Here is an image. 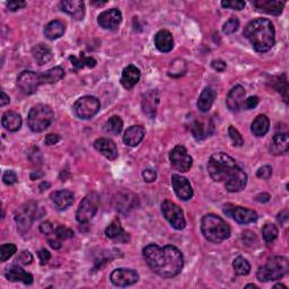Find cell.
Wrapping results in <instances>:
<instances>
[{"instance_id":"obj_14","label":"cell","mask_w":289,"mask_h":289,"mask_svg":"<svg viewBox=\"0 0 289 289\" xmlns=\"http://www.w3.org/2000/svg\"><path fill=\"white\" fill-rule=\"evenodd\" d=\"M110 279L114 286L128 287L134 285V283L139 280V275L136 270L120 268V269H116L112 272Z\"/></svg>"},{"instance_id":"obj_58","label":"cell","mask_w":289,"mask_h":289,"mask_svg":"<svg viewBox=\"0 0 289 289\" xmlns=\"http://www.w3.org/2000/svg\"><path fill=\"white\" fill-rule=\"evenodd\" d=\"M255 199H256V201H259V203L264 204V203H268L269 199H270V195L268 193H261Z\"/></svg>"},{"instance_id":"obj_43","label":"cell","mask_w":289,"mask_h":289,"mask_svg":"<svg viewBox=\"0 0 289 289\" xmlns=\"http://www.w3.org/2000/svg\"><path fill=\"white\" fill-rule=\"evenodd\" d=\"M228 136H230L232 143L235 147H242L244 145V139L242 137V135L238 132L237 129L232 127V125L228 128Z\"/></svg>"},{"instance_id":"obj_29","label":"cell","mask_w":289,"mask_h":289,"mask_svg":"<svg viewBox=\"0 0 289 289\" xmlns=\"http://www.w3.org/2000/svg\"><path fill=\"white\" fill-rule=\"evenodd\" d=\"M21 117L17 112L14 111H7L4 113L3 119H2V124L3 127L8 130L10 132H16L18 131L21 127Z\"/></svg>"},{"instance_id":"obj_61","label":"cell","mask_w":289,"mask_h":289,"mask_svg":"<svg viewBox=\"0 0 289 289\" xmlns=\"http://www.w3.org/2000/svg\"><path fill=\"white\" fill-rule=\"evenodd\" d=\"M274 288H283V289H287V287L285 285H282V283H278Z\"/></svg>"},{"instance_id":"obj_3","label":"cell","mask_w":289,"mask_h":289,"mask_svg":"<svg viewBox=\"0 0 289 289\" xmlns=\"http://www.w3.org/2000/svg\"><path fill=\"white\" fill-rule=\"evenodd\" d=\"M201 232L204 236L212 243H221L231 236V227L228 224L214 214H208L201 220Z\"/></svg>"},{"instance_id":"obj_22","label":"cell","mask_w":289,"mask_h":289,"mask_svg":"<svg viewBox=\"0 0 289 289\" xmlns=\"http://www.w3.org/2000/svg\"><path fill=\"white\" fill-rule=\"evenodd\" d=\"M105 235L108 238H111L116 242L125 243V242L130 241V235L128 233H125L123 231V228L121 226V223H120L119 218H116V219L112 220L110 225L106 227Z\"/></svg>"},{"instance_id":"obj_23","label":"cell","mask_w":289,"mask_h":289,"mask_svg":"<svg viewBox=\"0 0 289 289\" xmlns=\"http://www.w3.org/2000/svg\"><path fill=\"white\" fill-rule=\"evenodd\" d=\"M146 130L143 125H132L124 132L123 141L129 147H136L145 138Z\"/></svg>"},{"instance_id":"obj_41","label":"cell","mask_w":289,"mask_h":289,"mask_svg":"<svg viewBox=\"0 0 289 289\" xmlns=\"http://www.w3.org/2000/svg\"><path fill=\"white\" fill-rule=\"evenodd\" d=\"M262 236L266 243L274 242L278 237V228L274 224H265L262 228Z\"/></svg>"},{"instance_id":"obj_25","label":"cell","mask_w":289,"mask_h":289,"mask_svg":"<svg viewBox=\"0 0 289 289\" xmlns=\"http://www.w3.org/2000/svg\"><path fill=\"white\" fill-rule=\"evenodd\" d=\"M289 149V137L287 134H277L270 141V152L275 156L285 155Z\"/></svg>"},{"instance_id":"obj_55","label":"cell","mask_w":289,"mask_h":289,"mask_svg":"<svg viewBox=\"0 0 289 289\" xmlns=\"http://www.w3.org/2000/svg\"><path fill=\"white\" fill-rule=\"evenodd\" d=\"M40 231L41 233L46 234V235H49V234H51L54 231V227L52 226V224L50 221H46L42 223L40 225Z\"/></svg>"},{"instance_id":"obj_32","label":"cell","mask_w":289,"mask_h":289,"mask_svg":"<svg viewBox=\"0 0 289 289\" xmlns=\"http://www.w3.org/2000/svg\"><path fill=\"white\" fill-rule=\"evenodd\" d=\"M66 31V26L61 20H52L49 23L45 29V35L49 40H57L61 37Z\"/></svg>"},{"instance_id":"obj_40","label":"cell","mask_w":289,"mask_h":289,"mask_svg":"<svg viewBox=\"0 0 289 289\" xmlns=\"http://www.w3.org/2000/svg\"><path fill=\"white\" fill-rule=\"evenodd\" d=\"M271 84L272 86L275 87V88L279 92L282 93L283 95V99L285 101H287V91H288V87H287V78H286V75L283 74L279 77H272L271 78Z\"/></svg>"},{"instance_id":"obj_51","label":"cell","mask_w":289,"mask_h":289,"mask_svg":"<svg viewBox=\"0 0 289 289\" xmlns=\"http://www.w3.org/2000/svg\"><path fill=\"white\" fill-rule=\"evenodd\" d=\"M258 104H259V97L251 96L248 100L244 101L242 107L244 108V110H251V108H254Z\"/></svg>"},{"instance_id":"obj_13","label":"cell","mask_w":289,"mask_h":289,"mask_svg":"<svg viewBox=\"0 0 289 289\" xmlns=\"http://www.w3.org/2000/svg\"><path fill=\"white\" fill-rule=\"evenodd\" d=\"M224 212L227 216L232 217L238 224H250L258 219V214L254 210H251L243 207L226 205L224 207Z\"/></svg>"},{"instance_id":"obj_37","label":"cell","mask_w":289,"mask_h":289,"mask_svg":"<svg viewBox=\"0 0 289 289\" xmlns=\"http://www.w3.org/2000/svg\"><path fill=\"white\" fill-rule=\"evenodd\" d=\"M210 128L211 127H208L204 121H200V120H195V121L190 125L191 132H192V135L194 136V138L198 140L205 139L207 136H209Z\"/></svg>"},{"instance_id":"obj_11","label":"cell","mask_w":289,"mask_h":289,"mask_svg":"<svg viewBox=\"0 0 289 289\" xmlns=\"http://www.w3.org/2000/svg\"><path fill=\"white\" fill-rule=\"evenodd\" d=\"M170 161L172 166L176 171L182 173L189 172L193 164L192 157L188 154L187 148L181 145L175 146L172 149V151L170 152Z\"/></svg>"},{"instance_id":"obj_31","label":"cell","mask_w":289,"mask_h":289,"mask_svg":"<svg viewBox=\"0 0 289 289\" xmlns=\"http://www.w3.org/2000/svg\"><path fill=\"white\" fill-rule=\"evenodd\" d=\"M270 128V121L269 118L264 116V114H260V116L254 119V121L251 125V130L256 137H263L269 131Z\"/></svg>"},{"instance_id":"obj_28","label":"cell","mask_w":289,"mask_h":289,"mask_svg":"<svg viewBox=\"0 0 289 289\" xmlns=\"http://www.w3.org/2000/svg\"><path fill=\"white\" fill-rule=\"evenodd\" d=\"M216 97H217L216 91L214 88H211V87H206L203 93L200 94L197 103L199 111H201L203 113L208 112L211 108L212 104H214Z\"/></svg>"},{"instance_id":"obj_15","label":"cell","mask_w":289,"mask_h":289,"mask_svg":"<svg viewBox=\"0 0 289 289\" xmlns=\"http://www.w3.org/2000/svg\"><path fill=\"white\" fill-rule=\"evenodd\" d=\"M172 185L174 192H175V194L181 200L187 201L193 197L192 187H191V184L187 177L179 175V174H173Z\"/></svg>"},{"instance_id":"obj_4","label":"cell","mask_w":289,"mask_h":289,"mask_svg":"<svg viewBox=\"0 0 289 289\" xmlns=\"http://www.w3.org/2000/svg\"><path fill=\"white\" fill-rule=\"evenodd\" d=\"M208 172L216 182L226 181L233 171L237 167L235 160L225 152H217L211 155L208 161Z\"/></svg>"},{"instance_id":"obj_9","label":"cell","mask_w":289,"mask_h":289,"mask_svg":"<svg viewBox=\"0 0 289 289\" xmlns=\"http://www.w3.org/2000/svg\"><path fill=\"white\" fill-rule=\"evenodd\" d=\"M101 108L100 101L94 96H83L76 101L74 112L79 119L87 120L95 117Z\"/></svg>"},{"instance_id":"obj_39","label":"cell","mask_w":289,"mask_h":289,"mask_svg":"<svg viewBox=\"0 0 289 289\" xmlns=\"http://www.w3.org/2000/svg\"><path fill=\"white\" fill-rule=\"evenodd\" d=\"M233 268L237 276H248L251 271V264L247 259L238 256L233 262Z\"/></svg>"},{"instance_id":"obj_1","label":"cell","mask_w":289,"mask_h":289,"mask_svg":"<svg viewBox=\"0 0 289 289\" xmlns=\"http://www.w3.org/2000/svg\"><path fill=\"white\" fill-rule=\"evenodd\" d=\"M143 253L149 268L160 277L173 278L181 274L184 258L176 247L166 245L161 248L156 244H150L144 249Z\"/></svg>"},{"instance_id":"obj_47","label":"cell","mask_w":289,"mask_h":289,"mask_svg":"<svg viewBox=\"0 0 289 289\" xmlns=\"http://www.w3.org/2000/svg\"><path fill=\"white\" fill-rule=\"evenodd\" d=\"M221 6L233 10H242L245 7V3L239 2V0H230V2H221Z\"/></svg>"},{"instance_id":"obj_35","label":"cell","mask_w":289,"mask_h":289,"mask_svg":"<svg viewBox=\"0 0 289 289\" xmlns=\"http://www.w3.org/2000/svg\"><path fill=\"white\" fill-rule=\"evenodd\" d=\"M157 104H158L157 92H149L148 94H146L145 99L143 101L144 112H146L150 118H152L155 116Z\"/></svg>"},{"instance_id":"obj_17","label":"cell","mask_w":289,"mask_h":289,"mask_svg":"<svg viewBox=\"0 0 289 289\" xmlns=\"http://www.w3.org/2000/svg\"><path fill=\"white\" fill-rule=\"evenodd\" d=\"M248 183V175L241 167L237 166L235 170L233 171V173L226 180L225 188L230 192H239L242 191L245 187H247Z\"/></svg>"},{"instance_id":"obj_62","label":"cell","mask_w":289,"mask_h":289,"mask_svg":"<svg viewBox=\"0 0 289 289\" xmlns=\"http://www.w3.org/2000/svg\"><path fill=\"white\" fill-rule=\"evenodd\" d=\"M245 288H258V287H256L255 285H253V283H250V285L245 286Z\"/></svg>"},{"instance_id":"obj_59","label":"cell","mask_w":289,"mask_h":289,"mask_svg":"<svg viewBox=\"0 0 289 289\" xmlns=\"http://www.w3.org/2000/svg\"><path fill=\"white\" fill-rule=\"evenodd\" d=\"M278 220H279L281 224H283V225H285V224L288 220V212H287V210H283L282 212H280L279 216H278Z\"/></svg>"},{"instance_id":"obj_27","label":"cell","mask_w":289,"mask_h":289,"mask_svg":"<svg viewBox=\"0 0 289 289\" xmlns=\"http://www.w3.org/2000/svg\"><path fill=\"white\" fill-rule=\"evenodd\" d=\"M51 199L59 210L67 209L74 204V194L69 190L56 191L51 194Z\"/></svg>"},{"instance_id":"obj_24","label":"cell","mask_w":289,"mask_h":289,"mask_svg":"<svg viewBox=\"0 0 289 289\" xmlns=\"http://www.w3.org/2000/svg\"><path fill=\"white\" fill-rule=\"evenodd\" d=\"M140 79V70L134 64L125 67L121 76V84L125 90H131L138 84Z\"/></svg>"},{"instance_id":"obj_50","label":"cell","mask_w":289,"mask_h":289,"mask_svg":"<svg viewBox=\"0 0 289 289\" xmlns=\"http://www.w3.org/2000/svg\"><path fill=\"white\" fill-rule=\"evenodd\" d=\"M3 181L8 185H13L17 182V175H16V173L14 171H7L4 173Z\"/></svg>"},{"instance_id":"obj_18","label":"cell","mask_w":289,"mask_h":289,"mask_svg":"<svg viewBox=\"0 0 289 289\" xmlns=\"http://www.w3.org/2000/svg\"><path fill=\"white\" fill-rule=\"evenodd\" d=\"M61 10L76 20H81L85 16V3L81 0H64L60 3Z\"/></svg>"},{"instance_id":"obj_52","label":"cell","mask_w":289,"mask_h":289,"mask_svg":"<svg viewBox=\"0 0 289 289\" xmlns=\"http://www.w3.org/2000/svg\"><path fill=\"white\" fill-rule=\"evenodd\" d=\"M143 177L145 180V182L147 183L155 182L157 179V173L154 170H150V168H148V170H145L143 172Z\"/></svg>"},{"instance_id":"obj_6","label":"cell","mask_w":289,"mask_h":289,"mask_svg":"<svg viewBox=\"0 0 289 289\" xmlns=\"http://www.w3.org/2000/svg\"><path fill=\"white\" fill-rule=\"evenodd\" d=\"M54 113L52 108L46 104H37L31 108L27 123L33 132H42L47 130L53 121Z\"/></svg>"},{"instance_id":"obj_12","label":"cell","mask_w":289,"mask_h":289,"mask_svg":"<svg viewBox=\"0 0 289 289\" xmlns=\"http://www.w3.org/2000/svg\"><path fill=\"white\" fill-rule=\"evenodd\" d=\"M17 85L19 90L26 95H32L37 91L41 85H43L41 74H37L30 70L21 72L17 78Z\"/></svg>"},{"instance_id":"obj_53","label":"cell","mask_w":289,"mask_h":289,"mask_svg":"<svg viewBox=\"0 0 289 289\" xmlns=\"http://www.w3.org/2000/svg\"><path fill=\"white\" fill-rule=\"evenodd\" d=\"M37 255H39V259L41 261V264H47L49 262V260L51 259L50 252H49V251L46 250V249L40 250L39 253H37Z\"/></svg>"},{"instance_id":"obj_45","label":"cell","mask_w":289,"mask_h":289,"mask_svg":"<svg viewBox=\"0 0 289 289\" xmlns=\"http://www.w3.org/2000/svg\"><path fill=\"white\" fill-rule=\"evenodd\" d=\"M54 232H56L57 235L62 239H68L74 237V232L70 230V228L66 226H58L57 228H54Z\"/></svg>"},{"instance_id":"obj_56","label":"cell","mask_w":289,"mask_h":289,"mask_svg":"<svg viewBox=\"0 0 289 289\" xmlns=\"http://www.w3.org/2000/svg\"><path fill=\"white\" fill-rule=\"evenodd\" d=\"M59 141H60V136H59V135L50 134V135H48L47 137H46L45 143H46V145H48V146H52V145L58 144Z\"/></svg>"},{"instance_id":"obj_38","label":"cell","mask_w":289,"mask_h":289,"mask_svg":"<svg viewBox=\"0 0 289 289\" xmlns=\"http://www.w3.org/2000/svg\"><path fill=\"white\" fill-rule=\"evenodd\" d=\"M122 129H123L122 119L117 116L111 117L104 124V131L108 135L117 136L122 131Z\"/></svg>"},{"instance_id":"obj_16","label":"cell","mask_w":289,"mask_h":289,"mask_svg":"<svg viewBox=\"0 0 289 289\" xmlns=\"http://www.w3.org/2000/svg\"><path fill=\"white\" fill-rule=\"evenodd\" d=\"M97 21H99L100 26L103 27V29L114 31L118 29L120 24H121L122 14L117 8L108 9V10H105V12H103L102 14H100L99 18H97Z\"/></svg>"},{"instance_id":"obj_42","label":"cell","mask_w":289,"mask_h":289,"mask_svg":"<svg viewBox=\"0 0 289 289\" xmlns=\"http://www.w3.org/2000/svg\"><path fill=\"white\" fill-rule=\"evenodd\" d=\"M16 251H17V248H16L15 244L2 245V248H0V260H2V262H5L9 258H12L16 253Z\"/></svg>"},{"instance_id":"obj_30","label":"cell","mask_w":289,"mask_h":289,"mask_svg":"<svg viewBox=\"0 0 289 289\" xmlns=\"http://www.w3.org/2000/svg\"><path fill=\"white\" fill-rule=\"evenodd\" d=\"M155 46L161 52H164V53L170 52L174 46L172 34L166 30L160 31L155 35Z\"/></svg>"},{"instance_id":"obj_46","label":"cell","mask_w":289,"mask_h":289,"mask_svg":"<svg viewBox=\"0 0 289 289\" xmlns=\"http://www.w3.org/2000/svg\"><path fill=\"white\" fill-rule=\"evenodd\" d=\"M47 239H48V243L50 244V247L52 249L58 250V249L61 248L62 239L57 235L56 232H54V231L51 234H49V235H47Z\"/></svg>"},{"instance_id":"obj_8","label":"cell","mask_w":289,"mask_h":289,"mask_svg":"<svg viewBox=\"0 0 289 289\" xmlns=\"http://www.w3.org/2000/svg\"><path fill=\"white\" fill-rule=\"evenodd\" d=\"M36 211L37 204L34 201H29V203L21 205L15 211V221L17 224V227L21 234L30 230V227L36 218Z\"/></svg>"},{"instance_id":"obj_49","label":"cell","mask_w":289,"mask_h":289,"mask_svg":"<svg viewBox=\"0 0 289 289\" xmlns=\"http://www.w3.org/2000/svg\"><path fill=\"white\" fill-rule=\"evenodd\" d=\"M272 175V168L269 165H264L261 168H259L258 172H256V176L259 179H263V180H268L270 179Z\"/></svg>"},{"instance_id":"obj_10","label":"cell","mask_w":289,"mask_h":289,"mask_svg":"<svg viewBox=\"0 0 289 289\" xmlns=\"http://www.w3.org/2000/svg\"><path fill=\"white\" fill-rule=\"evenodd\" d=\"M162 212L173 228L177 231L184 230L187 221H185L182 209L176 204H174L171 200H165L162 204Z\"/></svg>"},{"instance_id":"obj_2","label":"cell","mask_w":289,"mask_h":289,"mask_svg":"<svg viewBox=\"0 0 289 289\" xmlns=\"http://www.w3.org/2000/svg\"><path fill=\"white\" fill-rule=\"evenodd\" d=\"M244 36L251 42L259 53L270 51L276 45V31L274 24L266 18H255L245 26Z\"/></svg>"},{"instance_id":"obj_54","label":"cell","mask_w":289,"mask_h":289,"mask_svg":"<svg viewBox=\"0 0 289 289\" xmlns=\"http://www.w3.org/2000/svg\"><path fill=\"white\" fill-rule=\"evenodd\" d=\"M25 6H26L25 2H9L7 4V8L8 10H10V12H16V10H18Z\"/></svg>"},{"instance_id":"obj_20","label":"cell","mask_w":289,"mask_h":289,"mask_svg":"<svg viewBox=\"0 0 289 289\" xmlns=\"http://www.w3.org/2000/svg\"><path fill=\"white\" fill-rule=\"evenodd\" d=\"M253 6L258 9L259 12L278 16L282 13L283 7H285V3L276 2V0H255V2H253Z\"/></svg>"},{"instance_id":"obj_5","label":"cell","mask_w":289,"mask_h":289,"mask_svg":"<svg viewBox=\"0 0 289 289\" xmlns=\"http://www.w3.org/2000/svg\"><path fill=\"white\" fill-rule=\"evenodd\" d=\"M289 271V262L285 256H274L269 259L266 263L259 268L256 272V278L261 282H268L279 280L286 276Z\"/></svg>"},{"instance_id":"obj_36","label":"cell","mask_w":289,"mask_h":289,"mask_svg":"<svg viewBox=\"0 0 289 289\" xmlns=\"http://www.w3.org/2000/svg\"><path fill=\"white\" fill-rule=\"evenodd\" d=\"M41 76L43 84H56L64 76V70L62 67H54L41 74Z\"/></svg>"},{"instance_id":"obj_34","label":"cell","mask_w":289,"mask_h":289,"mask_svg":"<svg viewBox=\"0 0 289 289\" xmlns=\"http://www.w3.org/2000/svg\"><path fill=\"white\" fill-rule=\"evenodd\" d=\"M69 59H70V61H72L73 66L75 67V70L83 69L84 67L94 68L97 63V61L94 58L86 57L85 53H79V57L72 56Z\"/></svg>"},{"instance_id":"obj_7","label":"cell","mask_w":289,"mask_h":289,"mask_svg":"<svg viewBox=\"0 0 289 289\" xmlns=\"http://www.w3.org/2000/svg\"><path fill=\"white\" fill-rule=\"evenodd\" d=\"M100 195L96 192H92L87 194L81 200L79 207L76 212V219L80 224H86L95 217L97 210L100 207Z\"/></svg>"},{"instance_id":"obj_60","label":"cell","mask_w":289,"mask_h":289,"mask_svg":"<svg viewBox=\"0 0 289 289\" xmlns=\"http://www.w3.org/2000/svg\"><path fill=\"white\" fill-rule=\"evenodd\" d=\"M9 102H10L9 96L6 94V93H5V92L3 91V92H2V101H0V106L7 105Z\"/></svg>"},{"instance_id":"obj_19","label":"cell","mask_w":289,"mask_h":289,"mask_svg":"<svg viewBox=\"0 0 289 289\" xmlns=\"http://www.w3.org/2000/svg\"><path fill=\"white\" fill-rule=\"evenodd\" d=\"M245 95H247V93H245L244 87H242L241 85L233 87L232 91L228 93L227 99H226L228 108H230V110L233 112H237L243 105Z\"/></svg>"},{"instance_id":"obj_26","label":"cell","mask_w":289,"mask_h":289,"mask_svg":"<svg viewBox=\"0 0 289 289\" xmlns=\"http://www.w3.org/2000/svg\"><path fill=\"white\" fill-rule=\"evenodd\" d=\"M6 278L9 281H20L25 285H31L33 282V276L29 272H26L24 269H21L19 265H12L7 269Z\"/></svg>"},{"instance_id":"obj_44","label":"cell","mask_w":289,"mask_h":289,"mask_svg":"<svg viewBox=\"0 0 289 289\" xmlns=\"http://www.w3.org/2000/svg\"><path fill=\"white\" fill-rule=\"evenodd\" d=\"M238 27H239V20L236 17H232L224 24L223 32L225 34H233L238 30Z\"/></svg>"},{"instance_id":"obj_33","label":"cell","mask_w":289,"mask_h":289,"mask_svg":"<svg viewBox=\"0 0 289 289\" xmlns=\"http://www.w3.org/2000/svg\"><path fill=\"white\" fill-rule=\"evenodd\" d=\"M32 54H33L34 59L36 60V62L39 63L40 66L50 62L53 58L51 49L45 45L35 46L33 49H32Z\"/></svg>"},{"instance_id":"obj_21","label":"cell","mask_w":289,"mask_h":289,"mask_svg":"<svg viewBox=\"0 0 289 289\" xmlns=\"http://www.w3.org/2000/svg\"><path fill=\"white\" fill-rule=\"evenodd\" d=\"M94 147L97 151H100L103 156L110 161L117 160L119 156L117 145L114 144L111 139L107 138L97 139L94 143Z\"/></svg>"},{"instance_id":"obj_57","label":"cell","mask_w":289,"mask_h":289,"mask_svg":"<svg viewBox=\"0 0 289 289\" xmlns=\"http://www.w3.org/2000/svg\"><path fill=\"white\" fill-rule=\"evenodd\" d=\"M211 67L217 70V72L223 73L224 70L226 69V63L224 62L223 60H214V61L211 62Z\"/></svg>"},{"instance_id":"obj_48","label":"cell","mask_w":289,"mask_h":289,"mask_svg":"<svg viewBox=\"0 0 289 289\" xmlns=\"http://www.w3.org/2000/svg\"><path fill=\"white\" fill-rule=\"evenodd\" d=\"M16 262L21 265L31 264L33 262V255H32L29 251H23V252L18 255V258L16 259Z\"/></svg>"}]
</instances>
